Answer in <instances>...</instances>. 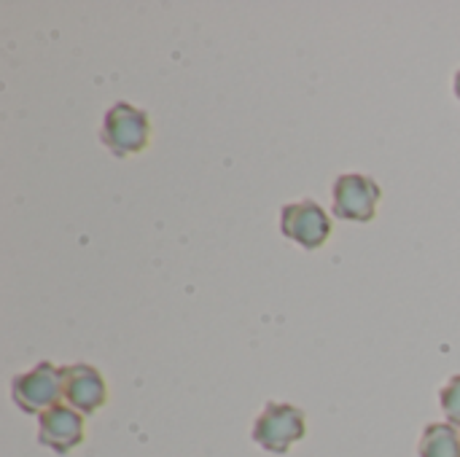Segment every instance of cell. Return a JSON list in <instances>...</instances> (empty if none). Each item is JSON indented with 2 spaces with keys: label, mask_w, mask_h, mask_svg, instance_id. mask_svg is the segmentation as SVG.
<instances>
[{
  "label": "cell",
  "mask_w": 460,
  "mask_h": 457,
  "mask_svg": "<svg viewBox=\"0 0 460 457\" xmlns=\"http://www.w3.org/2000/svg\"><path fill=\"white\" fill-rule=\"evenodd\" d=\"M439 401H442V409H445L447 420H450L453 426H460V374L458 377H453V380L442 388Z\"/></svg>",
  "instance_id": "9c48e42d"
},
{
  "label": "cell",
  "mask_w": 460,
  "mask_h": 457,
  "mask_svg": "<svg viewBox=\"0 0 460 457\" xmlns=\"http://www.w3.org/2000/svg\"><path fill=\"white\" fill-rule=\"evenodd\" d=\"M11 396L16 407L27 415H43L54 409L62 399V369L54 364H38L35 369L13 377Z\"/></svg>",
  "instance_id": "7a4b0ae2"
},
{
  "label": "cell",
  "mask_w": 460,
  "mask_h": 457,
  "mask_svg": "<svg viewBox=\"0 0 460 457\" xmlns=\"http://www.w3.org/2000/svg\"><path fill=\"white\" fill-rule=\"evenodd\" d=\"M38 442L57 455L73 453L84 442V417L81 412L57 404L54 409L43 412L38 420Z\"/></svg>",
  "instance_id": "52a82bcc"
},
{
  "label": "cell",
  "mask_w": 460,
  "mask_h": 457,
  "mask_svg": "<svg viewBox=\"0 0 460 457\" xmlns=\"http://www.w3.org/2000/svg\"><path fill=\"white\" fill-rule=\"evenodd\" d=\"M305 434H307L305 412L280 401H270L253 423V442L272 455H286L291 444L305 439Z\"/></svg>",
  "instance_id": "6da1fadb"
},
{
  "label": "cell",
  "mask_w": 460,
  "mask_h": 457,
  "mask_svg": "<svg viewBox=\"0 0 460 457\" xmlns=\"http://www.w3.org/2000/svg\"><path fill=\"white\" fill-rule=\"evenodd\" d=\"M148 132H151V124L143 110H137L127 102H116L105 113L100 137L116 156H129V154H137L146 148Z\"/></svg>",
  "instance_id": "3957f363"
},
{
  "label": "cell",
  "mask_w": 460,
  "mask_h": 457,
  "mask_svg": "<svg viewBox=\"0 0 460 457\" xmlns=\"http://www.w3.org/2000/svg\"><path fill=\"white\" fill-rule=\"evenodd\" d=\"M383 191L369 175H340L334 183V215L345 221H372Z\"/></svg>",
  "instance_id": "5b68a950"
},
{
  "label": "cell",
  "mask_w": 460,
  "mask_h": 457,
  "mask_svg": "<svg viewBox=\"0 0 460 457\" xmlns=\"http://www.w3.org/2000/svg\"><path fill=\"white\" fill-rule=\"evenodd\" d=\"M456 94H458V100H460V70L456 73Z\"/></svg>",
  "instance_id": "30bf717a"
},
{
  "label": "cell",
  "mask_w": 460,
  "mask_h": 457,
  "mask_svg": "<svg viewBox=\"0 0 460 457\" xmlns=\"http://www.w3.org/2000/svg\"><path fill=\"white\" fill-rule=\"evenodd\" d=\"M420 457H460V434L453 423H431L418 444Z\"/></svg>",
  "instance_id": "ba28073f"
},
{
  "label": "cell",
  "mask_w": 460,
  "mask_h": 457,
  "mask_svg": "<svg viewBox=\"0 0 460 457\" xmlns=\"http://www.w3.org/2000/svg\"><path fill=\"white\" fill-rule=\"evenodd\" d=\"M280 232L288 240L299 242L302 248L315 250L329 240L332 224H329V215L323 213V207L318 202L302 199V202L286 205L280 210Z\"/></svg>",
  "instance_id": "277c9868"
},
{
  "label": "cell",
  "mask_w": 460,
  "mask_h": 457,
  "mask_svg": "<svg viewBox=\"0 0 460 457\" xmlns=\"http://www.w3.org/2000/svg\"><path fill=\"white\" fill-rule=\"evenodd\" d=\"M62 399L67 401L70 409L81 415H94L105 404L108 391L94 366L75 364L62 369Z\"/></svg>",
  "instance_id": "8992f818"
}]
</instances>
